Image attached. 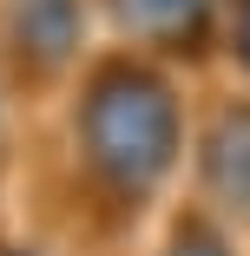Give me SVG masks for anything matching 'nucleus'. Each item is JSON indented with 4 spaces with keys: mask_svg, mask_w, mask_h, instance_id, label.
<instances>
[{
    "mask_svg": "<svg viewBox=\"0 0 250 256\" xmlns=\"http://www.w3.org/2000/svg\"><path fill=\"white\" fill-rule=\"evenodd\" d=\"M171 256H217V250H211V243H197V236H191V243H178Z\"/></svg>",
    "mask_w": 250,
    "mask_h": 256,
    "instance_id": "20e7f679",
    "label": "nucleus"
},
{
    "mask_svg": "<svg viewBox=\"0 0 250 256\" xmlns=\"http://www.w3.org/2000/svg\"><path fill=\"white\" fill-rule=\"evenodd\" d=\"M86 132H92L99 171H112L125 190H145L171 158V98L145 79H119L92 98Z\"/></svg>",
    "mask_w": 250,
    "mask_h": 256,
    "instance_id": "f257e3e1",
    "label": "nucleus"
},
{
    "mask_svg": "<svg viewBox=\"0 0 250 256\" xmlns=\"http://www.w3.org/2000/svg\"><path fill=\"white\" fill-rule=\"evenodd\" d=\"M243 60H250V14H243Z\"/></svg>",
    "mask_w": 250,
    "mask_h": 256,
    "instance_id": "39448f33",
    "label": "nucleus"
},
{
    "mask_svg": "<svg viewBox=\"0 0 250 256\" xmlns=\"http://www.w3.org/2000/svg\"><path fill=\"white\" fill-rule=\"evenodd\" d=\"M211 178H217V190H224V197L250 204V112H243V118H230V125L211 138Z\"/></svg>",
    "mask_w": 250,
    "mask_h": 256,
    "instance_id": "f03ea898",
    "label": "nucleus"
},
{
    "mask_svg": "<svg viewBox=\"0 0 250 256\" xmlns=\"http://www.w3.org/2000/svg\"><path fill=\"white\" fill-rule=\"evenodd\" d=\"M197 7L204 0H119V14L132 26H145V33H178V26L197 20Z\"/></svg>",
    "mask_w": 250,
    "mask_h": 256,
    "instance_id": "7ed1b4c3",
    "label": "nucleus"
}]
</instances>
